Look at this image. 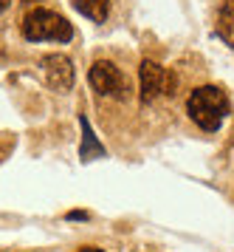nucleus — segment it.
I'll return each mask as SVG.
<instances>
[{
  "mask_svg": "<svg viewBox=\"0 0 234 252\" xmlns=\"http://www.w3.org/2000/svg\"><path fill=\"white\" fill-rule=\"evenodd\" d=\"M79 252H104V250H96V247H82Z\"/></svg>",
  "mask_w": 234,
  "mask_h": 252,
  "instance_id": "nucleus-10",
  "label": "nucleus"
},
{
  "mask_svg": "<svg viewBox=\"0 0 234 252\" xmlns=\"http://www.w3.org/2000/svg\"><path fill=\"white\" fill-rule=\"evenodd\" d=\"M11 3H6V0H0V12H3V9H9Z\"/></svg>",
  "mask_w": 234,
  "mask_h": 252,
  "instance_id": "nucleus-11",
  "label": "nucleus"
},
{
  "mask_svg": "<svg viewBox=\"0 0 234 252\" xmlns=\"http://www.w3.org/2000/svg\"><path fill=\"white\" fill-rule=\"evenodd\" d=\"M138 85H141V102H153L158 96L175 91L178 80H175L172 71H164L158 63L144 60L141 63V71H138Z\"/></svg>",
  "mask_w": 234,
  "mask_h": 252,
  "instance_id": "nucleus-3",
  "label": "nucleus"
},
{
  "mask_svg": "<svg viewBox=\"0 0 234 252\" xmlns=\"http://www.w3.org/2000/svg\"><path fill=\"white\" fill-rule=\"evenodd\" d=\"M232 14H234V9H232V3H223V9H220V37H223L226 43L232 46L234 43V34H232V29H234V23H232Z\"/></svg>",
  "mask_w": 234,
  "mask_h": 252,
  "instance_id": "nucleus-8",
  "label": "nucleus"
},
{
  "mask_svg": "<svg viewBox=\"0 0 234 252\" xmlns=\"http://www.w3.org/2000/svg\"><path fill=\"white\" fill-rule=\"evenodd\" d=\"M68 218H71V221H79V218L85 221V218H88V213H85V210H82V213H71V216H68Z\"/></svg>",
  "mask_w": 234,
  "mask_h": 252,
  "instance_id": "nucleus-9",
  "label": "nucleus"
},
{
  "mask_svg": "<svg viewBox=\"0 0 234 252\" xmlns=\"http://www.w3.org/2000/svg\"><path fill=\"white\" fill-rule=\"evenodd\" d=\"M23 37L28 43H45V40L71 43L74 40V26L51 9H34L23 17Z\"/></svg>",
  "mask_w": 234,
  "mask_h": 252,
  "instance_id": "nucleus-2",
  "label": "nucleus"
},
{
  "mask_svg": "<svg viewBox=\"0 0 234 252\" xmlns=\"http://www.w3.org/2000/svg\"><path fill=\"white\" fill-rule=\"evenodd\" d=\"M79 127H82V148H79V159H82V164L96 161V159H104L107 150L99 145V139H96V133H93L88 116H79Z\"/></svg>",
  "mask_w": 234,
  "mask_h": 252,
  "instance_id": "nucleus-6",
  "label": "nucleus"
},
{
  "mask_svg": "<svg viewBox=\"0 0 234 252\" xmlns=\"http://www.w3.org/2000/svg\"><path fill=\"white\" fill-rule=\"evenodd\" d=\"M82 17H90L93 23H104L107 14H110V3L107 0H74L71 3Z\"/></svg>",
  "mask_w": 234,
  "mask_h": 252,
  "instance_id": "nucleus-7",
  "label": "nucleus"
},
{
  "mask_svg": "<svg viewBox=\"0 0 234 252\" xmlns=\"http://www.w3.org/2000/svg\"><path fill=\"white\" fill-rule=\"evenodd\" d=\"M88 80H90V85H93V91L102 94V96H116V99L127 96L124 74L113 65L110 60H99V63H93L90 71H88Z\"/></svg>",
  "mask_w": 234,
  "mask_h": 252,
  "instance_id": "nucleus-4",
  "label": "nucleus"
},
{
  "mask_svg": "<svg viewBox=\"0 0 234 252\" xmlns=\"http://www.w3.org/2000/svg\"><path fill=\"white\" fill-rule=\"evenodd\" d=\"M229 96L226 91H220L217 85H203V88H195L192 96L186 99V114L195 125L206 130V133H214L220 130L223 119L229 116Z\"/></svg>",
  "mask_w": 234,
  "mask_h": 252,
  "instance_id": "nucleus-1",
  "label": "nucleus"
},
{
  "mask_svg": "<svg viewBox=\"0 0 234 252\" xmlns=\"http://www.w3.org/2000/svg\"><path fill=\"white\" fill-rule=\"evenodd\" d=\"M40 68L45 74V82L54 88V91H68L74 85V63L62 54H48L43 57Z\"/></svg>",
  "mask_w": 234,
  "mask_h": 252,
  "instance_id": "nucleus-5",
  "label": "nucleus"
}]
</instances>
